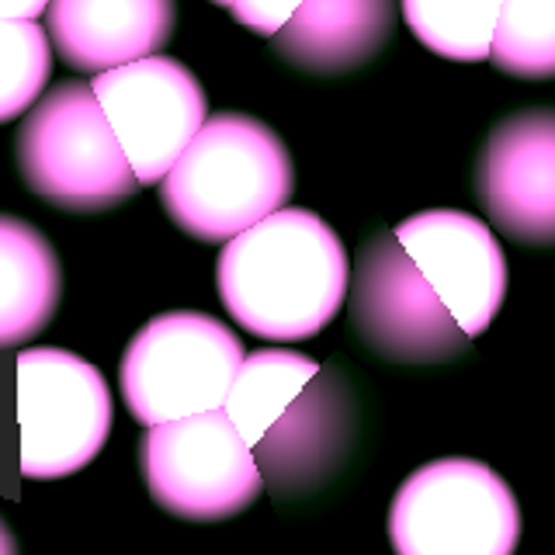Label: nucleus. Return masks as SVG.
Instances as JSON below:
<instances>
[{
  "label": "nucleus",
  "instance_id": "20",
  "mask_svg": "<svg viewBox=\"0 0 555 555\" xmlns=\"http://www.w3.org/2000/svg\"><path fill=\"white\" fill-rule=\"evenodd\" d=\"M216 4L230 8V14L243 28L271 39V35L295 14V8H299L302 0H216Z\"/></svg>",
  "mask_w": 555,
  "mask_h": 555
},
{
  "label": "nucleus",
  "instance_id": "6",
  "mask_svg": "<svg viewBox=\"0 0 555 555\" xmlns=\"http://www.w3.org/2000/svg\"><path fill=\"white\" fill-rule=\"evenodd\" d=\"M17 462L28 479H63L98 459L112 434V389L91 361L31 347L14 364Z\"/></svg>",
  "mask_w": 555,
  "mask_h": 555
},
{
  "label": "nucleus",
  "instance_id": "12",
  "mask_svg": "<svg viewBox=\"0 0 555 555\" xmlns=\"http://www.w3.org/2000/svg\"><path fill=\"white\" fill-rule=\"evenodd\" d=\"M354 396L337 372H317L250 451L274 496H306L337 473L354 448Z\"/></svg>",
  "mask_w": 555,
  "mask_h": 555
},
{
  "label": "nucleus",
  "instance_id": "22",
  "mask_svg": "<svg viewBox=\"0 0 555 555\" xmlns=\"http://www.w3.org/2000/svg\"><path fill=\"white\" fill-rule=\"evenodd\" d=\"M0 555H17V542L4 520H0Z\"/></svg>",
  "mask_w": 555,
  "mask_h": 555
},
{
  "label": "nucleus",
  "instance_id": "21",
  "mask_svg": "<svg viewBox=\"0 0 555 555\" xmlns=\"http://www.w3.org/2000/svg\"><path fill=\"white\" fill-rule=\"evenodd\" d=\"M49 0H0V17H17V22H35L46 11Z\"/></svg>",
  "mask_w": 555,
  "mask_h": 555
},
{
  "label": "nucleus",
  "instance_id": "7",
  "mask_svg": "<svg viewBox=\"0 0 555 555\" xmlns=\"http://www.w3.org/2000/svg\"><path fill=\"white\" fill-rule=\"evenodd\" d=\"M139 468L156 507L191 525L240 517L264 493L250 444L222 410L150 427L139 441Z\"/></svg>",
  "mask_w": 555,
  "mask_h": 555
},
{
  "label": "nucleus",
  "instance_id": "13",
  "mask_svg": "<svg viewBox=\"0 0 555 555\" xmlns=\"http://www.w3.org/2000/svg\"><path fill=\"white\" fill-rule=\"evenodd\" d=\"M173 0H49L46 31L63 63L104 74L156 56L170 42Z\"/></svg>",
  "mask_w": 555,
  "mask_h": 555
},
{
  "label": "nucleus",
  "instance_id": "11",
  "mask_svg": "<svg viewBox=\"0 0 555 555\" xmlns=\"http://www.w3.org/2000/svg\"><path fill=\"white\" fill-rule=\"evenodd\" d=\"M476 195L517 243H555V112H520L490 132L476 164Z\"/></svg>",
  "mask_w": 555,
  "mask_h": 555
},
{
  "label": "nucleus",
  "instance_id": "5",
  "mask_svg": "<svg viewBox=\"0 0 555 555\" xmlns=\"http://www.w3.org/2000/svg\"><path fill=\"white\" fill-rule=\"evenodd\" d=\"M520 511L507 479L476 459H438L403 479L389 507L396 555H514Z\"/></svg>",
  "mask_w": 555,
  "mask_h": 555
},
{
  "label": "nucleus",
  "instance_id": "15",
  "mask_svg": "<svg viewBox=\"0 0 555 555\" xmlns=\"http://www.w3.org/2000/svg\"><path fill=\"white\" fill-rule=\"evenodd\" d=\"M63 274L35 225L0 216V351L28 344L56 317Z\"/></svg>",
  "mask_w": 555,
  "mask_h": 555
},
{
  "label": "nucleus",
  "instance_id": "17",
  "mask_svg": "<svg viewBox=\"0 0 555 555\" xmlns=\"http://www.w3.org/2000/svg\"><path fill=\"white\" fill-rule=\"evenodd\" d=\"M410 31L455 63L490 60L500 0H399Z\"/></svg>",
  "mask_w": 555,
  "mask_h": 555
},
{
  "label": "nucleus",
  "instance_id": "18",
  "mask_svg": "<svg viewBox=\"0 0 555 555\" xmlns=\"http://www.w3.org/2000/svg\"><path fill=\"white\" fill-rule=\"evenodd\" d=\"M490 60L511 77H555V0H500Z\"/></svg>",
  "mask_w": 555,
  "mask_h": 555
},
{
  "label": "nucleus",
  "instance_id": "9",
  "mask_svg": "<svg viewBox=\"0 0 555 555\" xmlns=\"http://www.w3.org/2000/svg\"><path fill=\"white\" fill-rule=\"evenodd\" d=\"M94 98L135 173L139 188L164 173L205 126V94L195 74L167 56H146L94 77Z\"/></svg>",
  "mask_w": 555,
  "mask_h": 555
},
{
  "label": "nucleus",
  "instance_id": "10",
  "mask_svg": "<svg viewBox=\"0 0 555 555\" xmlns=\"http://www.w3.org/2000/svg\"><path fill=\"white\" fill-rule=\"evenodd\" d=\"M392 233L462 334H486L507 299V257L490 225L459 208H430L403 219Z\"/></svg>",
  "mask_w": 555,
  "mask_h": 555
},
{
  "label": "nucleus",
  "instance_id": "19",
  "mask_svg": "<svg viewBox=\"0 0 555 555\" xmlns=\"http://www.w3.org/2000/svg\"><path fill=\"white\" fill-rule=\"evenodd\" d=\"M52 77L49 35L35 22L0 17V126L25 115Z\"/></svg>",
  "mask_w": 555,
  "mask_h": 555
},
{
  "label": "nucleus",
  "instance_id": "8",
  "mask_svg": "<svg viewBox=\"0 0 555 555\" xmlns=\"http://www.w3.org/2000/svg\"><path fill=\"white\" fill-rule=\"evenodd\" d=\"M347 285L354 334L378 358L441 364L462 358L473 344L389 230L364 243Z\"/></svg>",
  "mask_w": 555,
  "mask_h": 555
},
{
  "label": "nucleus",
  "instance_id": "16",
  "mask_svg": "<svg viewBox=\"0 0 555 555\" xmlns=\"http://www.w3.org/2000/svg\"><path fill=\"white\" fill-rule=\"evenodd\" d=\"M317 372L320 364L302 351L264 347V351L243 354L240 372L230 392H225L222 413L230 416L240 438L254 448L271 430L278 416L288 410L292 399L309 386V378Z\"/></svg>",
  "mask_w": 555,
  "mask_h": 555
},
{
  "label": "nucleus",
  "instance_id": "4",
  "mask_svg": "<svg viewBox=\"0 0 555 555\" xmlns=\"http://www.w3.org/2000/svg\"><path fill=\"white\" fill-rule=\"evenodd\" d=\"M243 361L230 326L205 312H160L129 340L121 354V396L132 421L156 427L222 410Z\"/></svg>",
  "mask_w": 555,
  "mask_h": 555
},
{
  "label": "nucleus",
  "instance_id": "3",
  "mask_svg": "<svg viewBox=\"0 0 555 555\" xmlns=\"http://www.w3.org/2000/svg\"><path fill=\"white\" fill-rule=\"evenodd\" d=\"M22 181L66 212H104L135 195V173L94 91L60 83L17 129Z\"/></svg>",
  "mask_w": 555,
  "mask_h": 555
},
{
  "label": "nucleus",
  "instance_id": "14",
  "mask_svg": "<svg viewBox=\"0 0 555 555\" xmlns=\"http://www.w3.org/2000/svg\"><path fill=\"white\" fill-rule=\"evenodd\" d=\"M392 28L396 0H302L271 46L288 66L334 77L372 63Z\"/></svg>",
  "mask_w": 555,
  "mask_h": 555
},
{
  "label": "nucleus",
  "instance_id": "1",
  "mask_svg": "<svg viewBox=\"0 0 555 555\" xmlns=\"http://www.w3.org/2000/svg\"><path fill=\"white\" fill-rule=\"evenodd\" d=\"M347 250L309 208H278L225 240L216 285L225 312L260 340H309L347 299Z\"/></svg>",
  "mask_w": 555,
  "mask_h": 555
},
{
  "label": "nucleus",
  "instance_id": "2",
  "mask_svg": "<svg viewBox=\"0 0 555 555\" xmlns=\"http://www.w3.org/2000/svg\"><path fill=\"white\" fill-rule=\"evenodd\" d=\"M292 191V156L264 121L212 115L164 173L160 202L188 236L222 243L285 208Z\"/></svg>",
  "mask_w": 555,
  "mask_h": 555
}]
</instances>
